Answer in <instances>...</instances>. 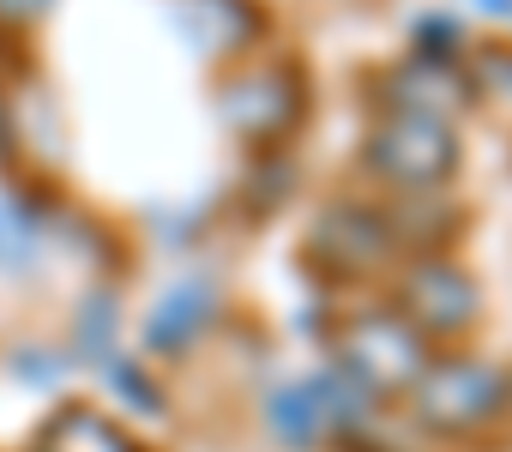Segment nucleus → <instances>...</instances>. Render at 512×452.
Instances as JSON below:
<instances>
[{
	"label": "nucleus",
	"mask_w": 512,
	"mask_h": 452,
	"mask_svg": "<svg viewBox=\"0 0 512 452\" xmlns=\"http://www.w3.org/2000/svg\"><path fill=\"white\" fill-rule=\"evenodd\" d=\"M211 308H217V290H211L205 278L175 284V290L151 308V320H145V344H151V350H163V356L187 350V344L199 338V326L211 320Z\"/></svg>",
	"instance_id": "obj_9"
},
{
	"label": "nucleus",
	"mask_w": 512,
	"mask_h": 452,
	"mask_svg": "<svg viewBox=\"0 0 512 452\" xmlns=\"http://www.w3.org/2000/svg\"><path fill=\"white\" fill-rule=\"evenodd\" d=\"M392 260H398L392 211L368 199H332L302 242V266L320 272L326 284H374Z\"/></svg>",
	"instance_id": "obj_5"
},
{
	"label": "nucleus",
	"mask_w": 512,
	"mask_h": 452,
	"mask_svg": "<svg viewBox=\"0 0 512 452\" xmlns=\"http://www.w3.org/2000/svg\"><path fill=\"white\" fill-rule=\"evenodd\" d=\"M470 49V37H464V25L458 19H416V55L422 61H458Z\"/></svg>",
	"instance_id": "obj_10"
},
{
	"label": "nucleus",
	"mask_w": 512,
	"mask_h": 452,
	"mask_svg": "<svg viewBox=\"0 0 512 452\" xmlns=\"http://www.w3.org/2000/svg\"><path fill=\"white\" fill-rule=\"evenodd\" d=\"M512 392H506V374L470 350H446L428 362V374L416 380V392L404 398L410 422L428 434V440H476L482 428H494L506 416Z\"/></svg>",
	"instance_id": "obj_2"
},
{
	"label": "nucleus",
	"mask_w": 512,
	"mask_h": 452,
	"mask_svg": "<svg viewBox=\"0 0 512 452\" xmlns=\"http://www.w3.org/2000/svg\"><path fill=\"white\" fill-rule=\"evenodd\" d=\"M374 103L386 115H440V121H452L470 103V85L458 79V67L416 55V61H398L374 79Z\"/></svg>",
	"instance_id": "obj_7"
},
{
	"label": "nucleus",
	"mask_w": 512,
	"mask_h": 452,
	"mask_svg": "<svg viewBox=\"0 0 512 452\" xmlns=\"http://www.w3.org/2000/svg\"><path fill=\"white\" fill-rule=\"evenodd\" d=\"M506 392H512V374H506Z\"/></svg>",
	"instance_id": "obj_12"
},
{
	"label": "nucleus",
	"mask_w": 512,
	"mask_h": 452,
	"mask_svg": "<svg viewBox=\"0 0 512 452\" xmlns=\"http://www.w3.org/2000/svg\"><path fill=\"white\" fill-rule=\"evenodd\" d=\"M55 0H0V25H37Z\"/></svg>",
	"instance_id": "obj_11"
},
{
	"label": "nucleus",
	"mask_w": 512,
	"mask_h": 452,
	"mask_svg": "<svg viewBox=\"0 0 512 452\" xmlns=\"http://www.w3.org/2000/svg\"><path fill=\"white\" fill-rule=\"evenodd\" d=\"M392 314L428 344V350H458L470 332H476V314H482V290L476 278L452 260V254H410L404 272H398V290H392Z\"/></svg>",
	"instance_id": "obj_4"
},
{
	"label": "nucleus",
	"mask_w": 512,
	"mask_h": 452,
	"mask_svg": "<svg viewBox=\"0 0 512 452\" xmlns=\"http://www.w3.org/2000/svg\"><path fill=\"white\" fill-rule=\"evenodd\" d=\"M332 362L344 386L368 404H404L416 380L428 374L434 350L392 314V308H356L332 320Z\"/></svg>",
	"instance_id": "obj_1"
},
{
	"label": "nucleus",
	"mask_w": 512,
	"mask_h": 452,
	"mask_svg": "<svg viewBox=\"0 0 512 452\" xmlns=\"http://www.w3.org/2000/svg\"><path fill=\"white\" fill-rule=\"evenodd\" d=\"M31 452H145V446H139L115 416H103V410H91V404H61V410L37 428Z\"/></svg>",
	"instance_id": "obj_8"
},
{
	"label": "nucleus",
	"mask_w": 512,
	"mask_h": 452,
	"mask_svg": "<svg viewBox=\"0 0 512 452\" xmlns=\"http://www.w3.org/2000/svg\"><path fill=\"white\" fill-rule=\"evenodd\" d=\"M458 163H464V145H458L452 121H440V115H380L362 139V169L398 199L446 193Z\"/></svg>",
	"instance_id": "obj_3"
},
{
	"label": "nucleus",
	"mask_w": 512,
	"mask_h": 452,
	"mask_svg": "<svg viewBox=\"0 0 512 452\" xmlns=\"http://www.w3.org/2000/svg\"><path fill=\"white\" fill-rule=\"evenodd\" d=\"M217 109L247 145H284L302 127V115H308V79H302L296 61H278V55L253 61V67H241L223 85Z\"/></svg>",
	"instance_id": "obj_6"
}]
</instances>
